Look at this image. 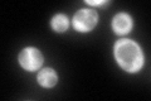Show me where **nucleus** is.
Here are the masks:
<instances>
[{"mask_svg": "<svg viewBox=\"0 0 151 101\" xmlns=\"http://www.w3.org/2000/svg\"><path fill=\"white\" fill-rule=\"evenodd\" d=\"M115 56L117 62L124 70L129 72L139 71L142 66V53L135 42L121 39L115 47Z\"/></svg>", "mask_w": 151, "mask_h": 101, "instance_id": "nucleus-1", "label": "nucleus"}, {"mask_svg": "<svg viewBox=\"0 0 151 101\" xmlns=\"http://www.w3.org/2000/svg\"><path fill=\"white\" fill-rule=\"evenodd\" d=\"M97 23V14L91 9H83L79 10L73 18V24L76 29L81 32H88L96 25Z\"/></svg>", "mask_w": 151, "mask_h": 101, "instance_id": "nucleus-2", "label": "nucleus"}, {"mask_svg": "<svg viewBox=\"0 0 151 101\" xmlns=\"http://www.w3.org/2000/svg\"><path fill=\"white\" fill-rule=\"evenodd\" d=\"M19 61H20V65L25 70L34 71L42 66L43 57H42L40 52L35 48H25L19 56Z\"/></svg>", "mask_w": 151, "mask_h": 101, "instance_id": "nucleus-3", "label": "nucleus"}, {"mask_svg": "<svg viewBox=\"0 0 151 101\" xmlns=\"http://www.w3.org/2000/svg\"><path fill=\"white\" fill-rule=\"evenodd\" d=\"M112 27L115 32L117 34H126L129 33L131 27H132V22H131V18L127 15V14L121 13L119 15H116L113 18V23H112Z\"/></svg>", "mask_w": 151, "mask_h": 101, "instance_id": "nucleus-4", "label": "nucleus"}, {"mask_svg": "<svg viewBox=\"0 0 151 101\" xmlns=\"http://www.w3.org/2000/svg\"><path fill=\"white\" fill-rule=\"evenodd\" d=\"M38 81L42 86H45V87H52L57 84V75L53 70L50 68H45L38 75Z\"/></svg>", "mask_w": 151, "mask_h": 101, "instance_id": "nucleus-5", "label": "nucleus"}, {"mask_svg": "<svg viewBox=\"0 0 151 101\" xmlns=\"http://www.w3.org/2000/svg\"><path fill=\"white\" fill-rule=\"evenodd\" d=\"M52 27H53V29L57 31V32L65 31L67 29V27H68L67 17L63 15V14H58V15H55L53 18V20H52Z\"/></svg>", "mask_w": 151, "mask_h": 101, "instance_id": "nucleus-6", "label": "nucleus"}, {"mask_svg": "<svg viewBox=\"0 0 151 101\" xmlns=\"http://www.w3.org/2000/svg\"><path fill=\"white\" fill-rule=\"evenodd\" d=\"M88 4H91V5H101V4H105L106 1H87Z\"/></svg>", "mask_w": 151, "mask_h": 101, "instance_id": "nucleus-7", "label": "nucleus"}]
</instances>
